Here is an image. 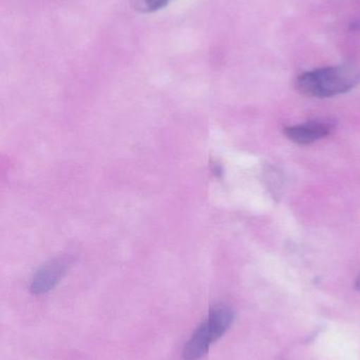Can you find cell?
I'll use <instances>...</instances> for the list:
<instances>
[{
  "label": "cell",
  "instance_id": "cell-1",
  "mask_svg": "<svg viewBox=\"0 0 360 360\" xmlns=\"http://www.w3.org/2000/svg\"><path fill=\"white\" fill-rule=\"evenodd\" d=\"M360 84V70L352 65L321 68L302 74L296 80L300 94L328 98L350 92Z\"/></svg>",
  "mask_w": 360,
  "mask_h": 360
},
{
  "label": "cell",
  "instance_id": "cell-2",
  "mask_svg": "<svg viewBox=\"0 0 360 360\" xmlns=\"http://www.w3.org/2000/svg\"><path fill=\"white\" fill-rule=\"evenodd\" d=\"M234 321V312L230 307L216 304L209 310L204 321L198 326L182 352L183 360H200L209 353L211 347L228 332Z\"/></svg>",
  "mask_w": 360,
  "mask_h": 360
},
{
  "label": "cell",
  "instance_id": "cell-3",
  "mask_svg": "<svg viewBox=\"0 0 360 360\" xmlns=\"http://www.w3.org/2000/svg\"><path fill=\"white\" fill-rule=\"evenodd\" d=\"M70 266V259L68 257L56 258L52 262L40 266L30 281V290L36 295L46 293L63 278Z\"/></svg>",
  "mask_w": 360,
  "mask_h": 360
},
{
  "label": "cell",
  "instance_id": "cell-4",
  "mask_svg": "<svg viewBox=\"0 0 360 360\" xmlns=\"http://www.w3.org/2000/svg\"><path fill=\"white\" fill-rule=\"evenodd\" d=\"M332 129L333 124L331 122L313 120L306 124L285 128V135L294 143L308 146L321 141L323 137H327L331 133Z\"/></svg>",
  "mask_w": 360,
  "mask_h": 360
},
{
  "label": "cell",
  "instance_id": "cell-5",
  "mask_svg": "<svg viewBox=\"0 0 360 360\" xmlns=\"http://www.w3.org/2000/svg\"><path fill=\"white\" fill-rule=\"evenodd\" d=\"M173 0H137V8L143 13H154L166 8Z\"/></svg>",
  "mask_w": 360,
  "mask_h": 360
},
{
  "label": "cell",
  "instance_id": "cell-6",
  "mask_svg": "<svg viewBox=\"0 0 360 360\" xmlns=\"http://www.w3.org/2000/svg\"><path fill=\"white\" fill-rule=\"evenodd\" d=\"M355 289H356L357 291H360V273L359 276H357L356 281H355Z\"/></svg>",
  "mask_w": 360,
  "mask_h": 360
}]
</instances>
